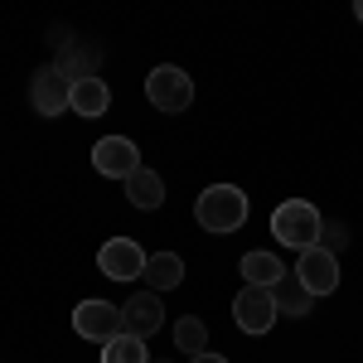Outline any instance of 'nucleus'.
Returning a JSON list of instances; mask_svg holds the SVG:
<instances>
[{
  "label": "nucleus",
  "mask_w": 363,
  "mask_h": 363,
  "mask_svg": "<svg viewBox=\"0 0 363 363\" xmlns=\"http://www.w3.org/2000/svg\"><path fill=\"white\" fill-rule=\"evenodd\" d=\"M247 194L238 189V184H208L194 203V218L203 233H213V238H228V233H238V228L247 223Z\"/></svg>",
  "instance_id": "nucleus-1"
},
{
  "label": "nucleus",
  "mask_w": 363,
  "mask_h": 363,
  "mask_svg": "<svg viewBox=\"0 0 363 363\" xmlns=\"http://www.w3.org/2000/svg\"><path fill=\"white\" fill-rule=\"evenodd\" d=\"M272 238L286 242V247H296V252H310V247H320V238H325V218L306 199H286L272 213Z\"/></svg>",
  "instance_id": "nucleus-2"
},
{
  "label": "nucleus",
  "mask_w": 363,
  "mask_h": 363,
  "mask_svg": "<svg viewBox=\"0 0 363 363\" xmlns=\"http://www.w3.org/2000/svg\"><path fill=\"white\" fill-rule=\"evenodd\" d=\"M145 97H150L155 112H184V107L194 102V83H189L184 68L160 63V68H150V78H145Z\"/></svg>",
  "instance_id": "nucleus-3"
},
{
  "label": "nucleus",
  "mask_w": 363,
  "mask_h": 363,
  "mask_svg": "<svg viewBox=\"0 0 363 363\" xmlns=\"http://www.w3.org/2000/svg\"><path fill=\"white\" fill-rule=\"evenodd\" d=\"M29 102L39 116H63L73 107V78L63 73V63H44L29 83Z\"/></svg>",
  "instance_id": "nucleus-4"
},
{
  "label": "nucleus",
  "mask_w": 363,
  "mask_h": 363,
  "mask_svg": "<svg viewBox=\"0 0 363 363\" xmlns=\"http://www.w3.org/2000/svg\"><path fill=\"white\" fill-rule=\"evenodd\" d=\"M277 301H272V291H262V286H242L238 291V301H233V320H238V330L242 335H267L272 325H277Z\"/></svg>",
  "instance_id": "nucleus-5"
},
{
  "label": "nucleus",
  "mask_w": 363,
  "mask_h": 363,
  "mask_svg": "<svg viewBox=\"0 0 363 363\" xmlns=\"http://www.w3.org/2000/svg\"><path fill=\"white\" fill-rule=\"evenodd\" d=\"M296 281L306 286L310 296H335L339 291V257L325 242L320 247L301 252V262H296Z\"/></svg>",
  "instance_id": "nucleus-6"
},
{
  "label": "nucleus",
  "mask_w": 363,
  "mask_h": 363,
  "mask_svg": "<svg viewBox=\"0 0 363 363\" xmlns=\"http://www.w3.org/2000/svg\"><path fill=\"white\" fill-rule=\"evenodd\" d=\"M92 169L107 174V179H131L140 169V150L131 136H102L92 145Z\"/></svg>",
  "instance_id": "nucleus-7"
},
{
  "label": "nucleus",
  "mask_w": 363,
  "mask_h": 363,
  "mask_svg": "<svg viewBox=\"0 0 363 363\" xmlns=\"http://www.w3.org/2000/svg\"><path fill=\"white\" fill-rule=\"evenodd\" d=\"M97 272L107 281H136V277H145V252H140L136 238H112L97 252Z\"/></svg>",
  "instance_id": "nucleus-8"
},
{
  "label": "nucleus",
  "mask_w": 363,
  "mask_h": 363,
  "mask_svg": "<svg viewBox=\"0 0 363 363\" xmlns=\"http://www.w3.org/2000/svg\"><path fill=\"white\" fill-rule=\"evenodd\" d=\"M73 330L83 339H92V344H112L126 330L121 325V306H112V301H83L73 310Z\"/></svg>",
  "instance_id": "nucleus-9"
},
{
  "label": "nucleus",
  "mask_w": 363,
  "mask_h": 363,
  "mask_svg": "<svg viewBox=\"0 0 363 363\" xmlns=\"http://www.w3.org/2000/svg\"><path fill=\"white\" fill-rule=\"evenodd\" d=\"M121 325H126V335H136V339L160 335V330H165V306H160V296H155V291L131 296V301L121 306Z\"/></svg>",
  "instance_id": "nucleus-10"
},
{
  "label": "nucleus",
  "mask_w": 363,
  "mask_h": 363,
  "mask_svg": "<svg viewBox=\"0 0 363 363\" xmlns=\"http://www.w3.org/2000/svg\"><path fill=\"white\" fill-rule=\"evenodd\" d=\"M238 272H242V281H247V286H262V291H272V286L286 277L281 257H272V252H247V257L238 262Z\"/></svg>",
  "instance_id": "nucleus-11"
},
{
  "label": "nucleus",
  "mask_w": 363,
  "mask_h": 363,
  "mask_svg": "<svg viewBox=\"0 0 363 363\" xmlns=\"http://www.w3.org/2000/svg\"><path fill=\"white\" fill-rule=\"evenodd\" d=\"M112 107V87L102 83V78H83V83H73V112L78 116H97Z\"/></svg>",
  "instance_id": "nucleus-12"
},
{
  "label": "nucleus",
  "mask_w": 363,
  "mask_h": 363,
  "mask_svg": "<svg viewBox=\"0 0 363 363\" xmlns=\"http://www.w3.org/2000/svg\"><path fill=\"white\" fill-rule=\"evenodd\" d=\"M126 199H131L136 208H145V213L160 208V203H165V184H160V174H155V169H136V174L126 179Z\"/></svg>",
  "instance_id": "nucleus-13"
},
{
  "label": "nucleus",
  "mask_w": 363,
  "mask_h": 363,
  "mask_svg": "<svg viewBox=\"0 0 363 363\" xmlns=\"http://www.w3.org/2000/svg\"><path fill=\"white\" fill-rule=\"evenodd\" d=\"M145 281H150L155 291H174V286L184 281V262H179L174 252H155V257H145Z\"/></svg>",
  "instance_id": "nucleus-14"
},
{
  "label": "nucleus",
  "mask_w": 363,
  "mask_h": 363,
  "mask_svg": "<svg viewBox=\"0 0 363 363\" xmlns=\"http://www.w3.org/2000/svg\"><path fill=\"white\" fill-rule=\"evenodd\" d=\"M272 301H277V310H286V315H310V301H315V296L296 281V272H286V277L272 286Z\"/></svg>",
  "instance_id": "nucleus-15"
},
{
  "label": "nucleus",
  "mask_w": 363,
  "mask_h": 363,
  "mask_svg": "<svg viewBox=\"0 0 363 363\" xmlns=\"http://www.w3.org/2000/svg\"><path fill=\"white\" fill-rule=\"evenodd\" d=\"M102 363H150V349H145V339L121 330L112 344H102Z\"/></svg>",
  "instance_id": "nucleus-16"
},
{
  "label": "nucleus",
  "mask_w": 363,
  "mask_h": 363,
  "mask_svg": "<svg viewBox=\"0 0 363 363\" xmlns=\"http://www.w3.org/2000/svg\"><path fill=\"white\" fill-rule=\"evenodd\" d=\"M174 349H184V354H208V330H203V320L184 315V320L174 325Z\"/></svg>",
  "instance_id": "nucleus-17"
},
{
  "label": "nucleus",
  "mask_w": 363,
  "mask_h": 363,
  "mask_svg": "<svg viewBox=\"0 0 363 363\" xmlns=\"http://www.w3.org/2000/svg\"><path fill=\"white\" fill-rule=\"evenodd\" d=\"M344 238H349V233H344L339 223H330V252H335V247H344Z\"/></svg>",
  "instance_id": "nucleus-18"
},
{
  "label": "nucleus",
  "mask_w": 363,
  "mask_h": 363,
  "mask_svg": "<svg viewBox=\"0 0 363 363\" xmlns=\"http://www.w3.org/2000/svg\"><path fill=\"white\" fill-rule=\"evenodd\" d=\"M189 363H228V359H223V354H194Z\"/></svg>",
  "instance_id": "nucleus-19"
},
{
  "label": "nucleus",
  "mask_w": 363,
  "mask_h": 363,
  "mask_svg": "<svg viewBox=\"0 0 363 363\" xmlns=\"http://www.w3.org/2000/svg\"><path fill=\"white\" fill-rule=\"evenodd\" d=\"M354 15H359V20H363V0H359V5H354Z\"/></svg>",
  "instance_id": "nucleus-20"
}]
</instances>
